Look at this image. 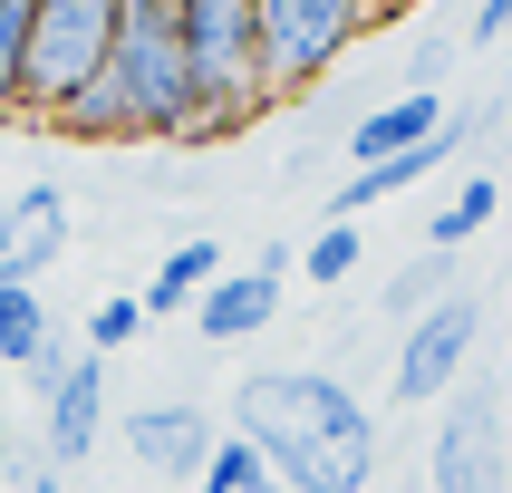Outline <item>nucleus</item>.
I'll return each mask as SVG.
<instances>
[{"mask_svg":"<svg viewBox=\"0 0 512 493\" xmlns=\"http://www.w3.org/2000/svg\"><path fill=\"white\" fill-rule=\"evenodd\" d=\"M503 474H512V445H503V387H493V377H464L455 397L435 406L426 484H435V493H503Z\"/></svg>","mask_w":512,"mask_h":493,"instance_id":"obj_5","label":"nucleus"},{"mask_svg":"<svg viewBox=\"0 0 512 493\" xmlns=\"http://www.w3.org/2000/svg\"><path fill=\"white\" fill-rule=\"evenodd\" d=\"M232 435L271 464L281 493H368L387 464L368 397L329 368H252L232 387Z\"/></svg>","mask_w":512,"mask_h":493,"instance_id":"obj_1","label":"nucleus"},{"mask_svg":"<svg viewBox=\"0 0 512 493\" xmlns=\"http://www.w3.org/2000/svg\"><path fill=\"white\" fill-rule=\"evenodd\" d=\"M493 126H503V136H512V97H503V107H493Z\"/></svg>","mask_w":512,"mask_h":493,"instance_id":"obj_26","label":"nucleus"},{"mask_svg":"<svg viewBox=\"0 0 512 493\" xmlns=\"http://www.w3.org/2000/svg\"><path fill=\"white\" fill-rule=\"evenodd\" d=\"M503 39H512V29H503Z\"/></svg>","mask_w":512,"mask_h":493,"instance_id":"obj_28","label":"nucleus"},{"mask_svg":"<svg viewBox=\"0 0 512 493\" xmlns=\"http://www.w3.org/2000/svg\"><path fill=\"white\" fill-rule=\"evenodd\" d=\"M29 10H39V0H0V126H20V68H29Z\"/></svg>","mask_w":512,"mask_h":493,"instance_id":"obj_18","label":"nucleus"},{"mask_svg":"<svg viewBox=\"0 0 512 493\" xmlns=\"http://www.w3.org/2000/svg\"><path fill=\"white\" fill-rule=\"evenodd\" d=\"M49 136H68V145H145L136 136V107H126V87H116V68H97V78L49 116Z\"/></svg>","mask_w":512,"mask_h":493,"instance_id":"obj_12","label":"nucleus"},{"mask_svg":"<svg viewBox=\"0 0 512 493\" xmlns=\"http://www.w3.org/2000/svg\"><path fill=\"white\" fill-rule=\"evenodd\" d=\"M174 20H184V58H194V97H203L194 145L252 136L261 116L281 107L271 68H261V10L252 0H174Z\"/></svg>","mask_w":512,"mask_h":493,"instance_id":"obj_2","label":"nucleus"},{"mask_svg":"<svg viewBox=\"0 0 512 493\" xmlns=\"http://www.w3.org/2000/svg\"><path fill=\"white\" fill-rule=\"evenodd\" d=\"M261 10V68H271V97H300V87L339 78L348 49L368 39V0H252Z\"/></svg>","mask_w":512,"mask_h":493,"instance_id":"obj_4","label":"nucleus"},{"mask_svg":"<svg viewBox=\"0 0 512 493\" xmlns=\"http://www.w3.org/2000/svg\"><path fill=\"white\" fill-rule=\"evenodd\" d=\"M445 116H455L445 87H397L387 107H368L358 126H348V165H387V155H406V145H426Z\"/></svg>","mask_w":512,"mask_h":493,"instance_id":"obj_11","label":"nucleus"},{"mask_svg":"<svg viewBox=\"0 0 512 493\" xmlns=\"http://www.w3.org/2000/svg\"><path fill=\"white\" fill-rule=\"evenodd\" d=\"M97 445H107V358L87 348L78 368L58 377V397H39V464L49 474H78Z\"/></svg>","mask_w":512,"mask_h":493,"instance_id":"obj_8","label":"nucleus"},{"mask_svg":"<svg viewBox=\"0 0 512 493\" xmlns=\"http://www.w3.org/2000/svg\"><path fill=\"white\" fill-rule=\"evenodd\" d=\"M271 319H281V271H223V281L194 300L203 348H242V339H261Z\"/></svg>","mask_w":512,"mask_h":493,"instance_id":"obj_10","label":"nucleus"},{"mask_svg":"<svg viewBox=\"0 0 512 493\" xmlns=\"http://www.w3.org/2000/svg\"><path fill=\"white\" fill-rule=\"evenodd\" d=\"M116 20H126V0H39L29 10V68H20V126L29 136H49V116L107 68Z\"/></svg>","mask_w":512,"mask_h":493,"instance_id":"obj_3","label":"nucleus"},{"mask_svg":"<svg viewBox=\"0 0 512 493\" xmlns=\"http://www.w3.org/2000/svg\"><path fill=\"white\" fill-rule=\"evenodd\" d=\"M68 368H78V358H68V348H39V358H29V368H20V387H29V397H58V377H68Z\"/></svg>","mask_w":512,"mask_h":493,"instance_id":"obj_22","label":"nucleus"},{"mask_svg":"<svg viewBox=\"0 0 512 493\" xmlns=\"http://www.w3.org/2000/svg\"><path fill=\"white\" fill-rule=\"evenodd\" d=\"M493 213H503V174H493V165H474L455 194L426 213V252H464L474 232H493Z\"/></svg>","mask_w":512,"mask_h":493,"instance_id":"obj_14","label":"nucleus"},{"mask_svg":"<svg viewBox=\"0 0 512 493\" xmlns=\"http://www.w3.org/2000/svg\"><path fill=\"white\" fill-rule=\"evenodd\" d=\"M0 474H10V484H39V474H49V464H39V435H20V426H0Z\"/></svg>","mask_w":512,"mask_h":493,"instance_id":"obj_21","label":"nucleus"},{"mask_svg":"<svg viewBox=\"0 0 512 493\" xmlns=\"http://www.w3.org/2000/svg\"><path fill=\"white\" fill-rule=\"evenodd\" d=\"M261 493H281V484H261Z\"/></svg>","mask_w":512,"mask_h":493,"instance_id":"obj_27","label":"nucleus"},{"mask_svg":"<svg viewBox=\"0 0 512 493\" xmlns=\"http://www.w3.org/2000/svg\"><path fill=\"white\" fill-rule=\"evenodd\" d=\"M358 261H368V232H358V223H319L310 252H300V281L339 290V281H358Z\"/></svg>","mask_w":512,"mask_h":493,"instance_id":"obj_17","label":"nucleus"},{"mask_svg":"<svg viewBox=\"0 0 512 493\" xmlns=\"http://www.w3.org/2000/svg\"><path fill=\"white\" fill-rule=\"evenodd\" d=\"M213 406L194 397H145L136 416H126V455H136V474H155V484H203V464H213Z\"/></svg>","mask_w":512,"mask_h":493,"instance_id":"obj_7","label":"nucleus"},{"mask_svg":"<svg viewBox=\"0 0 512 493\" xmlns=\"http://www.w3.org/2000/svg\"><path fill=\"white\" fill-rule=\"evenodd\" d=\"M213 281H223V252H213V232H194V242H174V252L155 261V281H145L136 300H145V319H174V310H194Z\"/></svg>","mask_w":512,"mask_h":493,"instance_id":"obj_13","label":"nucleus"},{"mask_svg":"<svg viewBox=\"0 0 512 493\" xmlns=\"http://www.w3.org/2000/svg\"><path fill=\"white\" fill-rule=\"evenodd\" d=\"M445 68H455V49H445V39L406 49V87H445Z\"/></svg>","mask_w":512,"mask_h":493,"instance_id":"obj_23","label":"nucleus"},{"mask_svg":"<svg viewBox=\"0 0 512 493\" xmlns=\"http://www.w3.org/2000/svg\"><path fill=\"white\" fill-rule=\"evenodd\" d=\"M474 348H484V300L474 290H445L426 319H406L397 368H387V397L397 406H445L474 377Z\"/></svg>","mask_w":512,"mask_h":493,"instance_id":"obj_6","label":"nucleus"},{"mask_svg":"<svg viewBox=\"0 0 512 493\" xmlns=\"http://www.w3.org/2000/svg\"><path fill=\"white\" fill-rule=\"evenodd\" d=\"M406 10H426V0H368V29H387V20H406Z\"/></svg>","mask_w":512,"mask_h":493,"instance_id":"obj_24","label":"nucleus"},{"mask_svg":"<svg viewBox=\"0 0 512 493\" xmlns=\"http://www.w3.org/2000/svg\"><path fill=\"white\" fill-rule=\"evenodd\" d=\"M271 484V464L252 455V445H242V435H223V445H213V464H203V484L194 493H261Z\"/></svg>","mask_w":512,"mask_h":493,"instance_id":"obj_20","label":"nucleus"},{"mask_svg":"<svg viewBox=\"0 0 512 493\" xmlns=\"http://www.w3.org/2000/svg\"><path fill=\"white\" fill-rule=\"evenodd\" d=\"M445 290H455V252H416V261L397 271V281L377 290V310H387V319H426L435 300H445Z\"/></svg>","mask_w":512,"mask_h":493,"instance_id":"obj_16","label":"nucleus"},{"mask_svg":"<svg viewBox=\"0 0 512 493\" xmlns=\"http://www.w3.org/2000/svg\"><path fill=\"white\" fill-rule=\"evenodd\" d=\"M145 329H155V319H145V300H136V290H107V300L87 310V348H97V358H116V348H136Z\"/></svg>","mask_w":512,"mask_h":493,"instance_id":"obj_19","label":"nucleus"},{"mask_svg":"<svg viewBox=\"0 0 512 493\" xmlns=\"http://www.w3.org/2000/svg\"><path fill=\"white\" fill-rule=\"evenodd\" d=\"M29 493H68V474H39V484H29Z\"/></svg>","mask_w":512,"mask_h":493,"instance_id":"obj_25","label":"nucleus"},{"mask_svg":"<svg viewBox=\"0 0 512 493\" xmlns=\"http://www.w3.org/2000/svg\"><path fill=\"white\" fill-rule=\"evenodd\" d=\"M49 339H58V319H49V300H39V281H0V368L20 377Z\"/></svg>","mask_w":512,"mask_h":493,"instance_id":"obj_15","label":"nucleus"},{"mask_svg":"<svg viewBox=\"0 0 512 493\" xmlns=\"http://www.w3.org/2000/svg\"><path fill=\"white\" fill-rule=\"evenodd\" d=\"M68 242H78V213H68L58 184H20V194H0V281H39Z\"/></svg>","mask_w":512,"mask_h":493,"instance_id":"obj_9","label":"nucleus"}]
</instances>
